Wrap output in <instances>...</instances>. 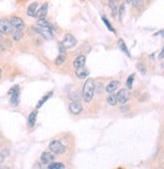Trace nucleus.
<instances>
[{
	"mask_svg": "<svg viewBox=\"0 0 164 169\" xmlns=\"http://www.w3.org/2000/svg\"><path fill=\"white\" fill-rule=\"evenodd\" d=\"M35 31L41 34L46 39H52V26L50 24L44 19H40L37 22L35 26L32 27Z\"/></svg>",
	"mask_w": 164,
	"mask_h": 169,
	"instance_id": "nucleus-1",
	"label": "nucleus"
},
{
	"mask_svg": "<svg viewBox=\"0 0 164 169\" xmlns=\"http://www.w3.org/2000/svg\"><path fill=\"white\" fill-rule=\"evenodd\" d=\"M95 93V83L93 78H88L83 87V97L87 103H90Z\"/></svg>",
	"mask_w": 164,
	"mask_h": 169,
	"instance_id": "nucleus-2",
	"label": "nucleus"
},
{
	"mask_svg": "<svg viewBox=\"0 0 164 169\" xmlns=\"http://www.w3.org/2000/svg\"><path fill=\"white\" fill-rule=\"evenodd\" d=\"M49 149L55 154H62L65 151V147L58 140H53L50 142Z\"/></svg>",
	"mask_w": 164,
	"mask_h": 169,
	"instance_id": "nucleus-3",
	"label": "nucleus"
},
{
	"mask_svg": "<svg viewBox=\"0 0 164 169\" xmlns=\"http://www.w3.org/2000/svg\"><path fill=\"white\" fill-rule=\"evenodd\" d=\"M12 30V25L10 23V20L6 18H0V32L2 34H8Z\"/></svg>",
	"mask_w": 164,
	"mask_h": 169,
	"instance_id": "nucleus-4",
	"label": "nucleus"
},
{
	"mask_svg": "<svg viewBox=\"0 0 164 169\" xmlns=\"http://www.w3.org/2000/svg\"><path fill=\"white\" fill-rule=\"evenodd\" d=\"M76 43H77L76 38H74L71 34H65L64 39H62V44L64 45V47L65 48V49H67V48L74 47V45H76Z\"/></svg>",
	"mask_w": 164,
	"mask_h": 169,
	"instance_id": "nucleus-5",
	"label": "nucleus"
},
{
	"mask_svg": "<svg viewBox=\"0 0 164 169\" xmlns=\"http://www.w3.org/2000/svg\"><path fill=\"white\" fill-rule=\"evenodd\" d=\"M10 23L13 28H15L16 30H19V31H21V30L25 27V24H24V22H23V20L20 17H17V16L11 17Z\"/></svg>",
	"mask_w": 164,
	"mask_h": 169,
	"instance_id": "nucleus-6",
	"label": "nucleus"
},
{
	"mask_svg": "<svg viewBox=\"0 0 164 169\" xmlns=\"http://www.w3.org/2000/svg\"><path fill=\"white\" fill-rule=\"evenodd\" d=\"M116 97H117V101L119 103H121V104H125V103H126L130 98V93L127 89H121L117 93Z\"/></svg>",
	"mask_w": 164,
	"mask_h": 169,
	"instance_id": "nucleus-7",
	"label": "nucleus"
},
{
	"mask_svg": "<svg viewBox=\"0 0 164 169\" xmlns=\"http://www.w3.org/2000/svg\"><path fill=\"white\" fill-rule=\"evenodd\" d=\"M58 49H59V54L58 56V57L55 59V65H62V63L65 62V59H67V53H65V48L64 47V45L61 43H58Z\"/></svg>",
	"mask_w": 164,
	"mask_h": 169,
	"instance_id": "nucleus-8",
	"label": "nucleus"
},
{
	"mask_svg": "<svg viewBox=\"0 0 164 169\" xmlns=\"http://www.w3.org/2000/svg\"><path fill=\"white\" fill-rule=\"evenodd\" d=\"M68 109H70L71 113H73L74 115H77L83 111V106L80 105V102H73L68 106Z\"/></svg>",
	"mask_w": 164,
	"mask_h": 169,
	"instance_id": "nucleus-9",
	"label": "nucleus"
},
{
	"mask_svg": "<svg viewBox=\"0 0 164 169\" xmlns=\"http://www.w3.org/2000/svg\"><path fill=\"white\" fill-rule=\"evenodd\" d=\"M53 159H55V157H53L52 154L49 152H43L40 156V160L43 164H49V165L52 164Z\"/></svg>",
	"mask_w": 164,
	"mask_h": 169,
	"instance_id": "nucleus-10",
	"label": "nucleus"
},
{
	"mask_svg": "<svg viewBox=\"0 0 164 169\" xmlns=\"http://www.w3.org/2000/svg\"><path fill=\"white\" fill-rule=\"evenodd\" d=\"M86 63V56H79L77 57H76L73 62L74 65V68L77 69H80V68H84Z\"/></svg>",
	"mask_w": 164,
	"mask_h": 169,
	"instance_id": "nucleus-11",
	"label": "nucleus"
},
{
	"mask_svg": "<svg viewBox=\"0 0 164 169\" xmlns=\"http://www.w3.org/2000/svg\"><path fill=\"white\" fill-rule=\"evenodd\" d=\"M46 13H47V4L46 3H44V4L36 11V13H35V17L43 19V17H46Z\"/></svg>",
	"mask_w": 164,
	"mask_h": 169,
	"instance_id": "nucleus-12",
	"label": "nucleus"
},
{
	"mask_svg": "<svg viewBox=\"0 0 164 169\" xmlns=\"http://www.w3.org/2000/svg\"><path fill=\"white\" fill-rule=\"evenodd\" d=\"M119 81H110V83L107 84V87H106V91H107V93H109V94H111L113 93L114 91H116V89L118 88L119 86Z\"/></svg>",
	"mask_w": 164,
	"mask_h": 169,
	"instance_id": "nucleus-13",
	"label": "nucleus"
},
{
	"mask_svg": "<svg viewBox=\"0 0 164 169\" xmlns=\"http://www.w3.org/2000/svg\"><path fill=\"white\" fill-rule=\"evenodd\" d=\"M19 97H20V93L19 90L16 91L13 95H11V99H10V105L11 106H17L19 104Z\"/></svg>",
	"mask_w": 164,
	"mask_h": 169,
	"instance_id": "nucleus-14",
	"label": "nucleus"
},
{
	"mask_svg": "<svg viewBox=\"0 0 164 169\" xmlns=\"http://www.w3.org/2000/svg\"><path fill=\"white\" fill-rule=\"evenodd\" d=\"M36 8H37V2H32L27 9V15H29V16H35V13L37 11Z\"/></svg>",
	"mask_w": 164,
	"mask_h": 169,
	"instance_id": "nucleus-15",
	"label": "nucleus"
},
{
	"mask_svg": "<svg viewBox=\"0 0 164 169\" xmlns=\"http://www.w3.org/2000/svg\"><path fill=\"white\" fill-rule=\"evenodd\" d=\"M76 74H77V77H79L80 78H86V77H87V75H89V72L87 71V69L80 68V69H76Z\"/></svg>",
	"mask_w": 164,
	"mask_h": 169,
	"instance_id": "nucleus-16",
	"label": "nucleus"
},
{
	"mask_svg": "<svg viewBox=\"0 0 164 169\" xmlns=\"http://www.w3.org/2000/svg\"><path fill=\"white\" fill-rule=\"evenodd\" d=\"M36 115L37 113L35 111L33 112H31L30 114H29V116H28V120H27V122H28V125L29 126H33L34 124H35V120H36Z\"/></svg>",
	"mask_w": 164,
	"mask_h": 169,
	"instance_id": "nucleus-17",
	"label": "nucleus"
},
{
	"mask_svg": "<svg viewBox=\"0 0 164 169\" xmlns=\"http://www.w3.org/2000/svg\"><path fill=\"white\" fill-rule=\"evenodd\" d=\"M65 165L59 162H52V164L49 165V169H64Z\"/></svg>",
	"mask_w": 164,
	"mask_h": 169,
	"instance_id": "nucleus-18",
	"label": "nucleus"
},
{
	"mask_svg": "<svg viewBox=\"0 0 164 169\" xmlns=\"http://www.w3.org/2000/svg\"><path fill=\"white\" fill-rule=\"evenodd\" d=\"M109 6L111 7L112 13L115 16V15L117 14V12H118V4H117V2H116V1H110L109 2Z\"/></svg>",
	"mask_w": 164,
	"mask_h": 169,
	"instance_id": "nucleus-19",
	"label": "nucleus"
},
{
	"mask_svg": "<svg viewBox=\"0 0 164 169\" xmlns=\"http://www.w3.org/2000/svg\"><path fill=\"white\" fill-rule=\"evenodd\" d=\"M107 102H108V104H110L111 106H115L117 104V97L112 95V94H110V96L107 98Z\"/></svg>",
	"mask_w": 164,
	"mask_h": 169,
	"instance_id": "nucleus-20",
	"label": "nucleus"
},
{
	"mask_svg": "<svg viewBox=\"0 0 164 169\" xmlns=\"http://www.w3.org/2000/svg\"><path fill=\"white\" fill-rule=\"evenodd\" d=\"M119 47H120V49L123 51L124 53H126L128 56H130V53H129V51H128V49H127V47H126V44L124 43V41L122 40V39H120V40H119Z\"/></svg>",
	"mask_w": 164,
	"mask_h": 169,
	"instance_id": "nucleus-21",
	"label": "nucleus"
},
{
	"mask_svg": "<svg viewBox=\"0 0 164 169\" xmlns=\"http://www.w3.org/2000/svg\"><path fill=\"white\" fill-rule=\"evenodd\" d=\"M52 92H50V93H49V94H47V95L46 96H44L43 97V99H41L40 100V101L39 102H38V104L36 105V109H38V108H40L41 107V106H43V103H46V100L47 99H49L50 98V97H52Z\"/></svg>",
	"mask_w": 164,
	"mask_h": 169,
	"instance_id": "nucleus-22",
	"label": "nucleus"
},
{
	"mask_svg": "<svg viewBox=\"0 0 164 169\" xmlns=\"http://www.w3.org/2000/svg\"><path fill=\"white\" fill-rule=\"evenodd\" d=\"M22 32L19 31V30H15V31L12 32V38L14 39V40H20V39L22 38Z\"/></svg>",
	"mask_w": 164,
	"mask_h": 169,
	"instance_id": "nucleus-23",
	"label": "nucleus"
},
{
	"mask_svg": "<svg viewBox=\"0 0 164 169\" xmlns=\"http://www.w3.org/2000/svg\"><path fill=\"white\" fill-rule=\"evenodd\" d=\"M133 81H134V75H131L129 78H128L127 80V87L131 89L132 88V84H133Z\"/></svg>",
	"mask_w": 164,
	"mask_h": 169,
	"instance_id": "nucleus-24",
	"label": "nucleus"
},
{
	"mask_svg": "<svg viewBox=\"0 0 164 169\" xmlns=\"http://www.w3.org/2000/svg\"><path fill=\"white\" fill-rule=\"evenodd\" d=\"M137 69H138V71L139 72H142V74L143 75H144L145 74V72H146V69H145V66L144 65H142V63H137Z\"/></svg>",
	"mask_w": 164,
	"mask_h": 169,
	"instance_id": "nucleus-25",
	"label": "nucleus"
},
{
	"mask_svg": "<svg viewBox=\"0 0 164 169\" xmlns=\"http://www.w3.org/2000/svg\"><path fill=\"white\" fill-rule=\"evenodd\" d=\"M124 12H125V6L124 5H121L120 10H119V16H120V20H123Z\"/></svg>",
	"mask_w": 164,
	"mask_h": 169,
	"instance_id": "nucleus-26",
	"label": "nucleus"
},
{
	"mask_svg": "<svg viewBox=\"0 0 164 169\" xmlns=\"http://www.w3.org/2000/svg\"><path fill=\"white\" fill-rule=\"evenodd\" d=\"M103 20H104V22L106 23V25H107V27H108V29H109V30H111V31H113V32H114L115 30H114V28H113V27H112V25H111V24H110V23L108 22V20H107L105 17H103Z\"/></svg>",
	"mask_w": 164,
	"mask_h": 169,
	"instance_id": "nucleus-27",
	"label": "nucleus"
},
{
	"mask_svg": "<svg viewBox=\"0 0 164 169\" xmlns=\"http://www.w3.org/2000/svg\"><path fill=\"white\" fill-rule=\"evenodd\" d=\"M18 90H19V87L15 86V87H13L12 89H10L9 91H8V94H9V95H13V94L15 93L16 91H18Z\"/></svg>",
	"mask_w": 164,
	"mask_h": 169,
	"instance_id": "nucleus-28",
	"label": "nucleus"
},
{
	"mask_svg": "<svg viewBox=\"0 0 164 169\" xmlns=\"http://www.w3.org/2000/svg\"><path fill=\"white\" fill-rule=\"evenodd\" d=\"M158 57H159L160 59H163V57H164V46H163V48H162V50H161V53H159V56H158Z\"/></svg>",
	"mask_w": 164,
	"mask_h": 169,
	"instance_id": "nucleus-29",
	"label": "nucleus"
},
{
	"mask_svg": "<svg viewBox=\"0 0 164 169\" xmlns=\"http://www.w3.org/2000/svg\"><path fill=\"white\" fill-rule=\"evenodd\" d=\"M3 161H4V156L2 155L1 153H0V164H1V163L3 162Z\"/></svg>",
	"mask_w": 164,
	"mask_h": 169,
	"instance_id": "nucleus-30",
	"label": "nucleus"
},
{
	"mask_svg": "<svg viewBox=\"0 0 164 169\" xmlns=\"http://www.w3.org/2000/svg\"><path fill=\"white\" fill-rule=\"evenodd\" d=\"M122 111H128V109H129V107L128 106H126V107H122Z\"/></svg>",
	"mask_w": 164,
	"mask_h": 169,
	"instance_id": "nucleus-31",
	"label": "nucleus"
},
{
	"mask_svg": "<svg viewBox=\"0 0 164 169\" xmlns=\"http://www.w3.org/2000/svg\"><path fill=\"white\" fill-rule=\"evenodd\" d=\"M0 44H2V36L1 35H0ZM0 48H1V47H0Z\"/></svg>",
	"mask_w": 164,
	"mask_h": 169,
	"instance_id": "nucleus-32",
	"label": "nucleus"
},
{
	"mask_svg": "<svg viewBox=\"0 0 164 169\" xmlns=\"http://www.w3.org/2000/svg\"><path fill=\"white\" fill-rule=\"evenodd\" d=\"M2 169H9V168H8V167H3Z\"/></svg>",
	"mask_w": 164,
	"mask_h": 169,
	"instance_id": "nucleus-33",
	"label": "nucleus"
},
{
	"mask_svg": "<svg viewBox=\"0 0 164 169\" xmlns=\"http://www.w3.org/2000/svg\"><path fill=\"white\" fill-rule=\"evenodd\" d=\"M0 78H1V69H0Z\"/></svg>",
	"mask_w": 164,
	"mask_h": 169,
	"instance_id": "nucleus-34",
	"label": "nucleus"
},
{
	"mask_svg": "<svg viewBox=\"0 0 164 169\" xmlns=\"http://www.w3.org/2000/svg\"><path fill=\"white\" fill-rule=\"evenodd\" d=\"M162 34H163V36H164V31H162Z\"/></svg>",
	"mask_w": 164,
	"mask_h": 169,
	"instance_id": "nucleus-35",
	"label": "nucleus"
},
{
	"mask_svg": "<svg viewBox=\"0 0 164 169\" xmlns=\"http://www.w3.org/2000/svg\"><path fill=\"white\" fill-rule=\"evenodd\" d=\"M0 169H2V168H0Z\"/></svg>",
	"mask_w": 164,
	"mask_h": 169,
	"instance_id": "nucleus-36",
	"label": "nucleus"
}]
</instances>
